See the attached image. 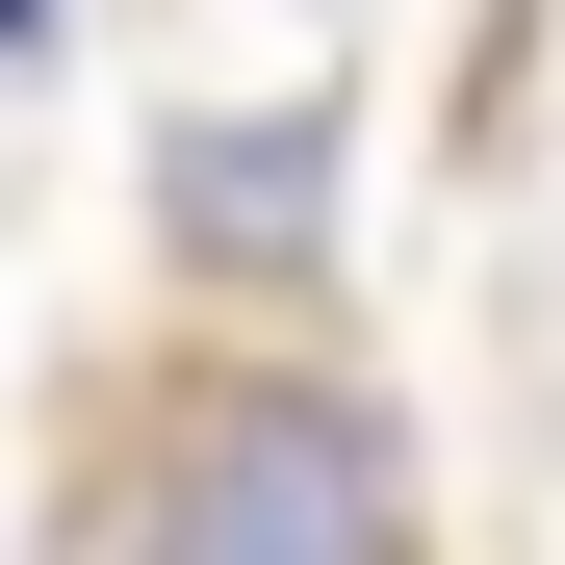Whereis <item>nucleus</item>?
Segmentation results:
<instances>
[{"label":"nucleus","mask_w":565,"mask_h":565,"mask_svg":"<svg viewBox=\"0 0 565 565\" xmlns=\"http://www.w3.org/2000/svg\"><path fill=\"white\" fill-rule=\"evenodd\" d=\"M104 565H437V540H412V437L360 386L206 360V386L129 412V540Z\"/></svg>","instance_id":"obj_1"},{"label":"nucleus","mask_w":565,"mask_h":565,"mask_svg":"<svg viewBox=\"0 0 565 565\" xmlns=\"http://www.w3.org/2000/svg\"><path fill=\"white\" fill-rule=\"evenodd\" d=\"M154 257L206 282V309L334 282V104H206V129H154Z\"/></svg>","instance_id":"obj_2"},{"label":"nucleus","mask_w":565,"mask_h":565,"mask_svg":"<svg viewBox=\"0 0 565 565\" xmlns=\"http://www.w3.org/2000/svg\"><path fill=\"white\" fill-rule=\"evenodd\" d=\"M0 26H26V0H0Z\"/></svg>","instance_id":"obj_3"}]
</instances>
